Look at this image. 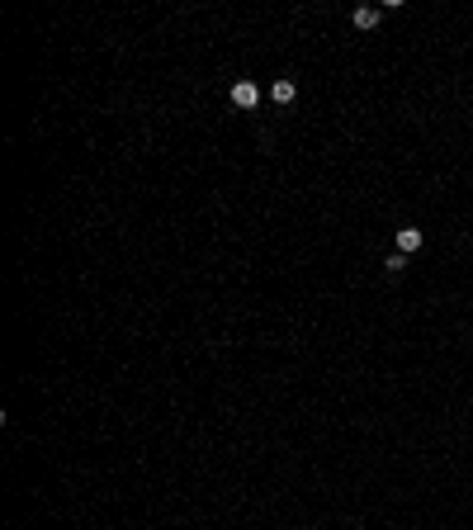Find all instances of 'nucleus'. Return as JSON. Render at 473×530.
I'll use <instances>...</instances> for the list:
<instances>
[{"mask_svg":"<svg viewBox=\"0 0 473 530\" xmlns=\"http://www.w3.org/2000/svg\"><path fill=\"white\" fill-rule=\"evenodd\" d=\"M383 270H388V275H402V270H407V256H402V251H393L388 260H383Z\"/></svg>","mask_w":473,"mask_h":530,"instance_id":"obj_5","label":"nucleus"},{"mask_svg":"<svg viewBox=\"0 0 473 530\" xmlns=\"http://www.w3.org/2000/svg\"><path fill=\"white\" fill-rule=\"evenodd\" d=\"M421 242H426V237H421V228H397V251H402V256L421 251Z\"/></svg>","mask_w":473,"mask_h":530,"instance_id":"obj_2","label":"nucleus"},{"mask_svg":"<svg viewBox=\"0 0 473 530\" xmlns=\"http://www.w3.org/2000/svg\"><path fill=\"white\" fill-rule=\"evenodd\" d=\"M294 81H275V85H270V99H275V104H294Z\"/></svg>","mask_w":473,"mask_h":530,"instance_id":"obj_3","label":"nucleus"},{"mask_svg":"<svg viewBox=\"0 0 473 530\" xmlns=\"http://www.w3.org/2000/svg\"><path fill=\"white\" fill-rule=\"evenodd\" d=\"M232 104H236V109H256V104H260L256 81H236V85H232Z\"/></svg>","mask_w":473,"mask_h":530,"instance_id":"obj_1","label":"nucleus"},{"mask_svg":"<svg viewBox=\"0 0 473 530\" xmlns=\"http://www.w3.org/2000/svg\"><path fill=\"white\" fill-rule=\"evenodd\" d=\"M379 20H383V15H379V10H369V5H360V10H355V29H379Z\"/></svg>","mask_w":473,"mask_h":530,"instance_id":"obj_4","label":"nucleus"}]
</instances>
